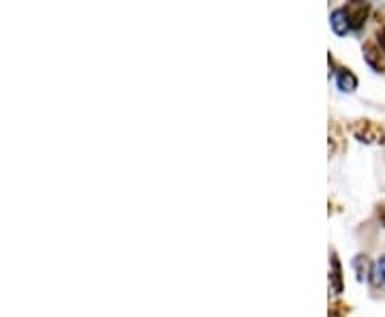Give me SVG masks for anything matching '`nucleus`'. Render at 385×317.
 Listing matches in <instances>:
<instances>
[{"instance_id": "f257e3e1", "label": "nucleus", "mask_w": 385, "mask_h": 317, "mask_svg": "<svg viewBox=\"0 0 385 317\" xmlns=\"http://www.w3.org/2000/svg\"><path fill=\"white\" fill-rule=\"evenodd\" d=\"M351 133L355 139H360L364 144H383L385 146V127L381 123L368 121V118H360L351 123Z\"/></svg>"}, {"instance_id": "f03ea898", "label": "nucleus", "mask_w": 385, "mask_h": 317, "mask_svg": "<svg viewBox=\"0 0 385 317\" xmlns=\"http://www.w3.org/2000/svg\"><path fill=\"white\" fill-rule=\"evenodd\" d=\"M364 61H366V65L375 73H383L385 71V54L379 49L377 43H366L364 45Z\"/></svg>"}, {"instance_id": "7ed1b4c3", "label": "nucleus", "mask_w": 385, "mask_h": 317, "mask_svg": "<svg viewBox=\"0 0 385 317\" xmlns=\"http://www.w3.org/2000/svg\"><path fill=\"white\" fill-rule=\"evenodd\" d=\"M345 11H347V15H349L351 28H353V31H358V28L366 22V15H368L370 7L364 5V3H351V5L345 7Z\"/></svg>"}, {"instance_id": "20e7f679", "label": "nucleus", "mask_w": 385, "mask_h": 317, "mask_svg": "<svg viewBox=\"0 0 385 317\" xmlns=\"http://www.w3.org/2000/svg\"><path fill=\"white\" fill-rule=\"evenodd\" d=\"M330 24H332V31L338 35V37H345L349 31H353L351 28V22H349V15L345 11V7L340 9H334L332 15H330Z\"/></svg>"}, {"instance_id": "39448f33", "label": "nucleus", "mask_w": 385, "mask_h": 317, "mask_svg": "<svg viewBox=\"0 0 385 317\" xmlns=\"http://www.w3.org/2000/svg\"><path fill=\"white\" fill-rule=\"evenodd\" d=\"M336 86L343 91V93H353L358 88V77L351 69H338L336 71Z\"/></svg>"}, {"instance_id": "423d86ee", "label": "nucleus", "mask_w": 385, "mask_h": 317, "mask_svg": "<svg viewBox=\"0 0 385 317\" xmlns=\"http://www.w3.org/2000/svg\"><path fill=\"white\" fill-rule=\"evenodd\" d=\"M345 150V133H343V127L332 121L330 123V153L332 155H338Z\"/></svg>"}, {"instance_id": "0eeeda50", "label": "nucleus", "mask_w": 385, "mask_h": 317, "mask_svg": "<svg viewBox=\"0 0 385 317\" xmlns=\"http://www.w3.org/2000/svg\"><path fill=\"white\" fill-rule=\"evenodd\" d=\"M353 270H355V275H358V281H364L372 275L375 266L366 255H358L353 259Z\"/></svg>"}, {"instance_id": "6e6552de", "label": "nucleus", "mask_w": 385, "mask_h": 317, "mask_svg": "<svg viewBox=\"0 0 385 317\" xmlns=\"http://www.w3.org/2000/svg\"><path fill=\"white\" fill-rule=\"evenodd\" d=\"M332 275H330V281H332V290L336 294L343 292V270H340V262H338V257L336 253H332Z\"/></svg>"}, {"instance_id": "1a4fd4ad", "label": "nucleus", "mask_w": 385, "mask_h": 317, "mask_svg": "<svg viewBox=\"0 0 385 317\" xmlns=\"http://www.w3.org/2000/svg\"><path fill=\"white\" fill-rule=\"evenodd\" d=\"M347 311H349V307L343 304L340 300H336V302L330 304V315L328 317H347Z\"/></svg>"}, {"instance_id": "9d476101", "label": "nucleus", "mask_w": 385, "mask_h": 317, "mask_svg": "<svg viewBox=\"0 0 385 317\" xmlns=\"http://www.w3.org/2000/svg\"><path fill=\"white\" fill-rule=\"evenodd\" d=\"M372 275H375V279H372V283H379V277L385 281V257H381V262L375 266V270H372Z\"/></svg>"}, {"instance_id": "9b49d317", "label": "nucleus", "mask_w": 385, "mask_h": 317, "mask_svg": "<svg viewBox=\"0 0 385 317\" xmlns=\"http://www.w3.org/2000/svg\"><path fill=\"white\" fill-rule=\"evenodd\" d=\"M377 45H379V49L385 54V26H381L379 31H377Z\"/></svg>"}, {"instance_id": "f8f14e48", "label": "nucleus", "mask_w": 385, "mask_h": 317, "mask_svg": "<svg viewBox=\"0 0 385 317\" xmlns=\"http://www.w3.org/2000/svg\"><path fill=\"white\" fill-rule=\"evenodd\" d=\"M377 217H379L381 225L385 227V201H381V204L377 206Z\"/></svg>"}]
</instances>
